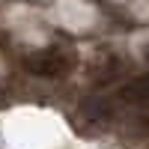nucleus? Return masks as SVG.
<instances>
[{"instance_id":"nucleus-3","label":"nucleus","mask_w":149,"mask_h":149,"mask_svg":"<svg viewBox=\"0 0 149 149\" xmlns=\"http://www.w3.org/2000/svg\"><path fill=\"white\" fill-rule=\"evenodd\" d=\"M122 74H125V60L119 54H113V51H102L93 60V66H90V78H93L95 86H110V84H116Z\"/></svg>"},{"instance_id":"nucleus-2","label":"nucleus","mask_w":149,"mask_h":149,"mask_svg":"<svg viewBox=\"0 0 149 149\" xmlns=\"http://www.w3.org/2000/svg\"><path fill=\"white\" fill-rule=\"evenodd\" d=\"M78 116L84 125H90V128H107V125H113L116 122V102H110L107 95H90V98H84L81 107H78Z\"/></svg>"},{"instance_id":"nucleus-4","label":"nucleus","mask_w":149,"mask_h":149,"mask_svg":"<svg viewBox=\"0 0 149 149\" xmlns=\"http://www.w3.org/2000/svg\"><path fill=\"white\" fill-rule=\"evenodd\" d=\"M116 102L125 107H149V74H134L119 86Z\"/></svg>"},{"instance_id":"nucleus-5","label":"nucleus","mask_w":149,"mask_h":149,"mask_svg":"<svg viewBox=\"0 0 149 149\" xmlns=\"http://www.w3.org/2000/svg\"><path fill=\"white\" fill-rule=\"evenodd\" d=\"M146 57H149V45H146Z\"/></svg>"},{"instance_id":"nucleus-1","label":"nucleus","mask_w":149,"mask_h":149,"mask_svg":"<svg viewBox=\"0 0 149 149\" xmlns=\"http://www.w3.org/2000/svg\"><path fill=\"white\" fill-rule=\"evenodd\" d=\"M74 69V57L66 51V48H39V51H30L24 57V72L33 74V78L42 81H60Z\"/></svg>"}]
</instances>
